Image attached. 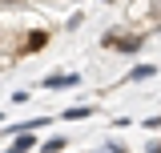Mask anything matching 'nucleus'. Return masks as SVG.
<instances>
[{
    "mask_svg": "<svg viewBox=\"0 0 161 153\" xmlns=\"http://www.w3.org/2000/svg\"><path fill=\"white\" fill-rule=\"evenodd\" d=\"M105 48H113V53H137V48H141V37H121V32H105Z\"/></svg>",
    "mask_w": 161,
    "mask_h": 153,
    "instance_id": "f257e3e1",
    "label": "nucleus"
},
{
    "mask_svg": "<svg viewBox=\"0 0 161 153\" xmlns=\"http://www.w3.org/2000/svg\"><path fill=\"white\" fill-rule=\"evenodd\" d=\"M44 44H48V32H44V28H32V32H24V40L16 44V53H36Z\"/></svg>",
    "mask_w": 161,
    "mask_h": 153,
    "instance_id": "f03ea898",
    "label": "nucleus"
},
{
    "mask_svg": "<svg viewBox=\"0 0 161 153\" xmlns=\"http://www.w3.org/2000/svg\"><path fill=\"white\" fill-rule=\"evenodd\" d=\"M44 85H48V89H73V85H80V76L77 73H57V76H48Z\"/></svg>",
    "mask_w": 161,
    "mask_h": 153,
    "instance_id": "7ed1b4c3",
    "label": "nucleus"
},
{
    "mask_svg": "<svg viewBox=\"0 0 161 153\" xmlns=\"http://www.w3.org/2000/svg\"><path fill=\"white\" fill-rule=\"evenodd\" d=\"M145 76H153V65H137V69L125 76V81H145Z\"/></svg>",
    "mask_w": 161,
    "mask_h": 153,
    "instance_id": "20e7f679",
    "label": "nucleus"
},
{
    "mask_svg": "<svg viewBox=\"0 0 161 153\" xmlns=\"http://www.w3.org/2000/svg\"><path fill=\"white\" fill-rule=\"evenodd\" d=\"M12 149H16V153H28V149H32V137H28V133H20L16 141H12Z\"/></svg>",
    "mask_w": 161,
    "mask_h": 153,
    "instance_id": "39448f33",
    "label": "nucleus"
},
{
    "mask_svg": "<svg viewBox=\"0 0 161 153\" xmlns=\"http://www.w3.org/2000/svg\"><path fill=\"white\" fill-rule=\"evenodd\" d=\"M64 149V137H53V141H44V153H60Z\"/></svg>",
    "mask_w": 161,
    "mask_h": 153,
    "instance_id": "423d86ee",
    "label": "nucleus"
},
{
    "mask_svg": "<svg viewBox=\"0 0 161 153\" xmlns=\"http://www.w3.org/2000/svg\"><path fill=\"white\" fill-rule=\"evenodd\" d=\"M0 4H16V0H0Z\"/></svg>",
    "mask_w": 161,
    "mask_h": 153,
    "instance_id": "0eeeda50",
    "label": "nucleus"
}]
</instances>
